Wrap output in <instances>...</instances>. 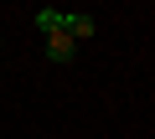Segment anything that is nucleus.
<instances>
[{"label": "nucleus", "mask_w": 155, "mask_h": 139, "mask_svg": "<svg viewBox=\"0 0 155 139\" xmlns=\"http://www.w3.org/2000/svg\"><path fill=\"white\" fill-rule=\"evenodd\" d=\"M31 21H36V31H41V36H52V31H62V21H67V11H57V5H41V11L31 16Z\"/></svg>", "instance_id": "nucleus-3"}, {"label": "nucleus", "mask_w": 155, "mask_h": 139, "mask_svg": "<svg viewBox=\"0 0 155 139\" xmlns=\"http://www.w3.org/2000/svg\"><path fill=\"white\" fill-rule=\"evenodd\" d=\"M62 31H67L72 41H88V36L98 31V21H93V16H83V11H67V21H62Z\"/></svg>", "instance_id": "nucleus-1"}, {"label": "nucleus", "mask_w": 155, "mask_h": 139, "mask_svg": "<svg viewBox=\"0 0 155 139\" xmlns=\"http://www.w3.org/2000/svg\"><path fill=\"white\" fill-rule=\"evenodd\" d=\"M47 57H52V62H72V57H78V41H72L67 31H52V36H47Z\"/></svg>", "instance_id": "nucleus-2"}]
</instances>
